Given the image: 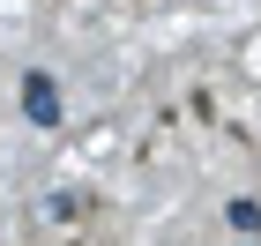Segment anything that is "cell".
Returning a JSON list of instances; mask_svg holds the SVG:
<instances>
[{
    "label": "cell",
    "mask_w": 261,
    "mask_h": 246,
    "mask_svg": "<svg viewBox=\"0 0 261 246\" xmlns=\"http://www.w3.org/2000/svg\"><path fill=\"white\" fill-rule=\"evenodd\" d=\"M22 104H30V120H38V127H60V97H53V82H45V75L22 82Z\"/></svg>",
    "instance_id": "obj_1"
}]
</instances>
